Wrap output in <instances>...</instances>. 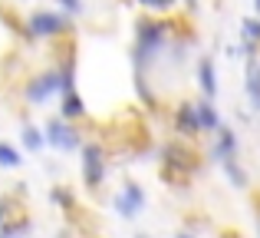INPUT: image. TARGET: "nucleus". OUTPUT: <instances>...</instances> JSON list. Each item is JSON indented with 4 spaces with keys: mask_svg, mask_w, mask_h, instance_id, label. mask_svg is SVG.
I'll use <instances>...</instances> for the list:
<instances>
[{
    "mask_svg": "<svg viewBox=\"0 0 260 238\" xmlns=\"http://www.w3.org/2000/svg\"><path fill=\"white\" fill-rule=\"evenodd\" d=\"M168 40H172V23L168 20L152 17H142L135 23V40H132V50H128V60H132L135 73H148L155 63L161 60V53L168 50Z\"/></svg>",
    "mask_w": 260,
    "mask_h": 238,
    "instance_id": "1",
    "label": "nucleus"
},
{
    "mask_svg": "<svg viewBox=\"0 0 260 238\" xmlns=\"http://www.w3.org/2000/svg\"><path fill=\"white\" fill-rule=\"evenodd\" d=\"M70 30H73L70 13L43 7V10H33L30 17H26V23H23V40H30V43H33V40H59V37H66Z\"/></svg>",
    "mask_w": 260,
    "mask_h": 238,
    "instance_id": "2",
    "label": "nucleus"
},
{
    "mask_svg": "<svg viewBox=\"0 0 260 238\" xmlns=\"http://www.w3.org/2000/svg\"><path fill=\"white\" fill-rule=\"evenodd\" d=\"M43 136H46V146L56 149V152H79V149H83V133L76 129V122H70L63 116L46 119Z\"/></svg>",
    "mask_w": 260,
    "mask_h": 238,
    "instance_id": "3",
    "label": "nucleus"
},
{
    "mask_svg": "<svg viewBox=\"0 0 260 238\" xmlns=\"http://www.w3.org/2000/svg\"><path fill=\"white\" fill-rule=\"evenodd\" d=\"M59 73H56V66H50V70H43V73H33L30 80L23 83V99L30 106H46L53 96H59Z\"/></svg>",
    "mask_w": 260,
    "mask_h": 238,
    "instance_id": "4",
    "label": "nucleus"
},
{
    "mask_svg": "<svg viewBox=\"0 0 260 238\" xmlns=\"http://www.w3.org/2000/svg\"><path fill=\"white\" fill-rule=\"evenodd\" d=\"M79 155H83V186L95 192V189H99L102 182H106V175H109L106 149H102L99 142H83Z\"/></svg>",
    "mask_w": 260,
    "mask_h": 238,
    "instance_id": "5",
    "label": "nucleus"
},
{
    "mask_svg": "<svg viewBox=\"0 0 260 238\" xmlns=\"http://www.w3.org/2000/svg\"><path fill=\"white\" fill-rule=\"evenodd\" d=\"M145 202H148V195H145V189H142L139 182H122V189L112 199V208L122 215V219H139L142 208H145Z\"/></svg>",
    "mask_w": 260,
    "mask_h": 238,
    "instance_id": "6",
    "label": "nucleus"
},
{
    "mask_svg": "<svg viewBox=\"0 0 260 238\" xmlns=\"http://www.w3.org/2000/svg\"><path fill=\"white\" fill-rule=\"evenodd\" d=\"M211 136H214V139H211V146H208L211 162H217V166H221L224 159H234L237 149H241V142H237V133H234V129H228V126L221 122V126H217Z\"/></svg>",
    "mask_w": 260,
    "mask_h": 238,
    "instance_id": "7",
    "label": "nucleus"
},
{
    "mask_svg": "<svg viewBox=\"0 0 260 238\" xmlns=\"http://www.w3.org/2000/svg\"><path fill=\"white\" fill-rule=\"evenodd\" d=\"M172 122H175V133L181 136V139H194L201 129H198V113H194V103H178L175 106V116H172Z\"/></svg>",
    "mask_w": 260,
    "mask_h": 238,
    "instance_id": "8",
    "label": "nucleus"
},
{
    "mask_svg": "<svg viewBox=\"0 0 260 238\" xmlns=\"http://www.w3.org/2000/svg\"><path fill=\"white\" fill-rule=\"evenodd\" d=\"M198 90L204 99H217V66L214 57H201L198 60Z\"/></svg>",
    "mask_w": 260,
    "mask_h": 238,
    "instance_id": "9",
    "label": "nucleus"
},
{
    "mask_svg": "<svg viewBox=\"0 0 260 238\" xmlns=\"http://www.w3.org/2000/svg\"><path fill=\"white\" fill-rule=\"evenodd\" d=\"M244 93H247L250 110L260 113V57H247V73H244Z\"/></svg>",
    "mask_w": 260,
    "mask_h": 238,
    "instance_id": "10",
    "label": "nucleus"
},
{
    "mask_svg": "<svg viewBox=\"0 0 260 238\" xmlns=\"http://www.w3.org/2000/svg\"><path fill=\"white\" fill-rule=\"evenodd\" d=\"M86 99L79 96L76 90H70V93H59V116L63 119H70V122H79V119H86Z\"/></svg>",
    "mask_w": 260,
    "mask_h": 238,
    "instance_id": "11",
    "label": "nucleus"
},
{
    "mask_svg": "<svg viewBox=\"0 0 260 238\" xmlns=\"http://www.w3.org/2000/svg\"><path fill=\"white\" fill-rule=\"evenodd\" d=\"M194 113H198V129L201 133H214L217 126H221V113H217V106H214V99H198L194 103Z\"/></svg>",
    "mask_w": 260,
    "mask_h": 238,
    "instance_id": "12",
    "label": "nucleus"
},
{
    "mask_svg": "<svg viewBox=\"0 0 260 238\" xmlns=\"http://www.w3.org/2000/svg\"><path fill=\"white\" fill-rule=\"evenodd\" d=\"M20 142H23V152H43V146H46L43 126L23 119V122H20Z\"/></svg>",
    "mask_w": 260,
    "mask_h": 238,
    "instance_id": "13",
    "label": "nucleus"
},
{
    "mask_svg": "<svg viewBox=\"0 0 260 238\" xmlns=\"http://www.w3.org/2000/svg\"><path fill=\"white\" fill-rule=\"evenodd\" d=\"M30 235H33V222L23 219V215H17L10 222L4 219V225H0V238H30Z\"/></svg>",
    "mask_w": 260,
    "mask_h": 238,
    "instance_id": "14",
    "label": "nucleus"
},
{
    "mask_svg": "<svg viewBox=\"0 0 260 238\" xmlns=\"http://www.w3.org/2000/svg\"><path fill=\"white\" fill-rule=\"evenodd\" d=\"M221 169H224V175H228V182L234 189H247L250 186V175L244 172V166H241V159H237V155H234V159H224Z\"/></svg>",
    "mask_w": 260,
    "mask_h": 238,
    "instance_id": "15",
    "label": "nucleus"
},
{
    "mask_svg": "<svg viewBox=\"0 0 260 238\" xmlns=\"http://www.w3.org/2000/svg\"><path fill=\"white\" fill-rule=\"evenodd\" d=\"M241 43L247 46L250 53L260 50V17H247L241 20Z\"/></svg>",
    "mask_w": 260,
    "mask_h": 238,
    "instance_id": "16",
    "label": "nucleus"
},
{
    "mask_svg": "<svg viewBox=\"0 0 260 238\" xmlns=\"http://www.w3.org/2000/svg\"><path fill=\"white\" fill-rule=\"evenodd\" d=\"M20 166H23V152L13 142L0 139V169H20Z\"/></svg>",
    "mask_w": 260,
    "mask_h": 238,
    "instance_id": "17",
    "label": "nucleus"
},
{
    "mask_svg": "<svg viewBox=\"0 0 260 238\" xmlns=\"http://www.w3.org/2000/svg\"><path fill=\"white\" fill-rule=\"evenodd\" d=\"M50 202L56 208H63V212H73V208H76V195H73L70 189H63V186H53L50 189Z\"/></svg>",
    "mask_w": 260,
    "mask_h": 238,
    "instance_id": "18",
    "label": "nucleus"
},
{
    "mask_svg": "<svg viewBox=\"0 0 260 238\" xmlns=\"http://www.w3.org/2000/svg\"><path fill=\"white\" fill-rule=\"evenodd\" d=\"M139 7H145L148 13H168V10H175V4L178 0H135Z\"/></svg>",
    "mask_w": 260,
    "mask_h": 238,
    "instance_id": "19",
    "label": "nucleus"
},
{
    "mask_svg": "<svg viewBox=\"0 0 260 238\" xmlns=\"http://www.w3.org/2000/svg\"><path fill=\"white\" fill-rule=\"evenodd\" d=\"M56 10L70 13V17H73V13L79 17V13H83V0H56Z\"/></svg>",
    "mask_w": 260,
    "mask_h": 238,
    "instance_id": "20",
    "label": "nucleus"
},
{
    "mask_svg": "<svg viewBox=\"0 0 260 238\" xmlns=\"http://www.w3.org/2000/svg\"><path fill=\"white\" fill-rule=\"evenodd\" d=\"M7 208H10V199L0 202V225H4V219H7Z\"/></svg>",
    "mask_w": 260,
    "mask_h": 238,
    "instance_id": "21",
    "label": "nucleus"
},
{
    "mask_svg": "<svg viewBox=\"0 0 260 238\" xmlns=\"http://www.w3.org/2000/svg\"><path fill=\"white\" fill-rule=\"evenodd\" d=\"M184 7H188V10H198V0H184Z\"/></svg>",
    "mask_w": 260,
    "mask_h": 238,
    "instance_id": "22",
    "label": "nucleus"
},
{
    "mask_svg": "<svg viewBox=\"0 0 260 238\" xmlns=\"http://www.w3.org/2000/svg\"><path fill=\"white\" fill-rule=\"evenodd\" d=\"M175 238H198V235H194V232H178Z\"/></svg>",
    "mask_w": 260,
    "mask_h": 238,
    "instance_id": "23",
    "label": "nucleus"
},
{
    "mask_svg": "<svg viewBox=\"0 0 260 238\" xmlns=\"http://www.w3.org/2000/svg\"><path fill=\"white\" fill-rule=\"evenodd\" d=\"M254 17H260V0H254Z\"/></svg>",
    "mask_w": 260,
    "mask_h": 238,
    "instance_id": "24",
    "label": "nucleus"
},
{
    "mask_svg": "<svg viewBox=\"0 0 260 238\" xmlns=\"http://www.w3.org/2000/svg\"><path fill=\"white\" fill-rule=\"evenodd\" d=\"M257 232H260V215H257Z\"/></svg>",
    "mask_w": 260,
    "mask_h": 238,
    "instance_id": "25",
    "label": "nucleus"
},
{
    "mask_svg": "<svg viewBox=\"0 0 260 238\" xmlns=\"http://www.w3.org/2000/svg\"><path fill=\"white\" fill-rule=\"evenodd\" d=\"M135 238H148V235H135Z\"/></svg>",
    "mask_w": 260,
    "mask_h": 238,
    "instance_id": "26",
    "label": "nucleus"
}]
</instances>
